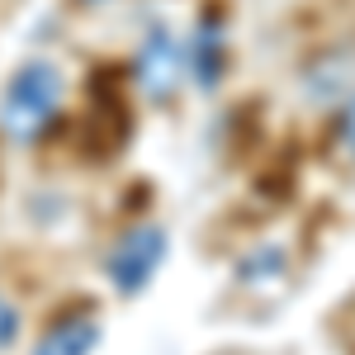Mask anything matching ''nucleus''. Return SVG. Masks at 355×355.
Wrapping results in <instances>:
<instances>
[{
    "instance_id": "3",
    "label": "nucleus",
    "mask_w": 355,
    "mask_h": 355,
    "mask_svg": "<svg viewBox=\"0 0 355 355\" xmlns=\"http://www.w3.org/2000/svg\"><path fill=\"white\" fill-rule=\"evenodd\" d=\"M185 48H180V38L171 33L166 24H157L142 43H137L133 53V76L142 85V95H152V100H166L175 85L185 81Z\"/></svg>"
},
{
    "instance_id": "6",
    "label": "nucleus",
    "mask_w": 355,
    "mask_h": 355,
    "mask_svg": "<svg viewBox=\"0 0 355 355\" xmlns=\"http://www.w3.org/2000/svg\"><path fill=\"white\" fill-rule=\"evenodd\" d=\"M19 331H24V313H19V303L0 289V355L19 341Z\"/></svg>"
},
{
    "instance_id": "2",
    "label": "nucleus",
    "mask_w": 355,
    "mask_h": 355,
    "mask_svg": "<svg viewBox=\"0 0 355 355\" xmlns=\"http://www.w3.org/2000/svg\"><path fill=\"white\" fill-rule=\"evenodd\" d=\"M166 261V227L162 223H133L128 232H119L105 256V275L119 294H142Z\"/></svg>"
},
{
    "instance_id": "5",
    "label": "nucleus",
    "mask_w": 355,
    "mask_h": 355,
    "mask_svg": "<svg viewBox=\"0 0 355 355\" xmlns=\"http://www.w3.org/2000/svg\"><path fill=\"white\" fill-rule=\"evenodd\" d=\"M331 157L355 166V95H346V105L331 119Z\"/></svg>"
},
{
    "instance_id": "4",
    "label": "nucleus",
    "mask_w": 355,
    "mask_h": 355,
    "mask_svg": "<svg viewBox=\"0 0 355 355\" xmlns=\"http://www.w3.org/2000/svg\"><path fill=\"white\" fill-rule=\"evenodd\" d=\"M100 346V322L90 313H67L38 336L33 355H90Z\"/></svg>"
},
{
    "instance_id": "1",
    "label": "nucleus",
    "mask_w": 355,
    "mask_h": 355,
    "mask_svg": "<svg viewBox=\"0 0 355 355\" xmlns=\"http://www.w3.org/2000/svg\"><path fill=\"white\" fill-rule=\"evenodd\" d=\"M67 100V76L57 71L48 57H28L24 67L10 71V81L0 90V133L10 142H38L53 128L57 110Z\"/></svg>"
},
{
    "instance_id": "7",
    "label": "nucleus",
    "mask_w": 355,
    "mask_h": 355,
    "mask_svg": "<svg viewBox=\"0 0 355 355\" xmlns=\"http://www.w3.org/2000/svg\"><path fill=\"white\" fill-rule=\"evenodd\" d=\"M85 5H105V0H85Z\"/></svg>"
}]
</instances>
